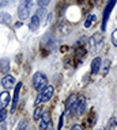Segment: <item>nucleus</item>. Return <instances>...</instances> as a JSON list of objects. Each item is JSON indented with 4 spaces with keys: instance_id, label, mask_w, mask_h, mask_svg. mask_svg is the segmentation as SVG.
<instances>
[{
    "instance_id": "f257e3e1",
    "label": "nucleus",
    "mask_w": 117,
    "mask_h": 130,
    "mask_svg": "<svg viewBox=\"0 0 117 130\" xmlns=\"http://www.w3.org/2000/svg\"><path fill=\"white\" fill-rule=\"evenodd\" d=\"M31 8H33V0H23V2L19 4L18 16H19V18H21L22 20L27 19V18L30 16Z\"/></svg>"
},
{
    "instance_id": "f03ea898",
    "label": "nucleus",
    "mask_w": 117,
    "mask_h": 130,
    "mask_svg": "<svg viewBox=\"0 0 117 130\" xmlns=\"http://www.w3.org/2000/svg\"><path fill=\"white\" fill-rule=\"evenodd\" d=\"M46 85H48L46 76L44 75V73H41V72L34 73V76H33V87H34L35 91H42Z\"/></svg>"
},
{
    "instance_id": "7ed1b4c3",
    "label": "nucleus",
    "mask_w": 117,
    "mask_h": 130,
    "mask_svg": "<svg viewBox=\"0 0 117 130\" xmlns=\"http://www.w3.org/2000/svg\"><path fill=\"white\" fill-rule=\"evenodd\" d=\"M53 92H55V88L52 85H46L42 91H40V95L35 100V106L40 104V103H45V102L50 100V98L53 96Z\"/></svg>"
},
{
    "instance_id": "20e7f679",
    "label": "nucleus",
    "mask_w": 117,
    "mask_h": 130,
    "mask_svg": "<svg viewBox=\"0 0 117 130\" xmlns=\"http://www.w3.org/2000/svg\"><path fill=\"white\" fill-rule=\"evenodd\" d=\"M117 0H109L108 6L105 7V11H103V20H102V31H105V28H106V22L109 19V16H110V12L113 10V7L116 6Z\"/></svg>"
},
{
    "instance_id": "39448f33",
    "label": "nucleus",
    "mask_w": 117,
    "mask_h": 130,
    "mask_svg": "<svg viewBox=\"0 0 117 130\" xmlns=\"http://www.w3.org/2000/svg\"><path fill=\"white\" fill-rule=\"evenodd\" d=\"M76 102H78V95L72 93V95L68 96V99H67V102H66V111H67V114H72V112H75Z\"/></svg>"
},
{
    "instance_id": "423d86ee",
    "label": "nucleus",
    "mask_w": 117,
    "mask_h": 130,
    "mask_svg": "<svg viewBox=\"0 0 117 130\" xmlns=\"http://www.w3.org/2000/svg\"><path fill=\"white\" fill-rule=\"evenodd\" d=\"M21 87L22 83H18L15 85V91H14V96H12V103H11V112H15L18 106V100H19V93H21Z\"/></svg>"
},
{
    "instance_id": "0eeeda50",
    "label": "nucleus",
    "mask_w": 117,
    "mask_h": 130,
    "mask_svg": "<svg viewBox=\"0 0 117 130\" xmlns=\"http://www.w3.org/2000/svg\"><path fill=\"white\" fill-rule=\"evenodd\" d=\"M50 126V114L49 112H42L40 118V130H46Z\"/></svg>"
},
{
    "instance_id": "6e6552de",
    "label": "nucleus",
    "mask_w": 117,
    "mask_h": 130,
    "mask_svg": "<svg viewBox=\"0 0 117 130\" xmlns=\"http://www.w3.org/2000/svg\"><path fill=\"white\" fill-rule=\"evenodd\" d=\"M84 111H86V99H84V96H78V102H76L75 112L78 114V115H82Z\"/></svg>"
},
{
    "instance_id": "1a4fd4ad",
    "label": "nucleus",
    "mask_w": 117,
    "mask_h": 130,
    "mask_svg": "<svg viewBox=\"0 0 117 130\" xmlns=\"http://www.w3.org/2000/svg\"><path fill=\"white\" fill-rule=\"evenodd\" d=\"M14 84H15L14 76H11V75H8V73H6V76H3V79H2V85H3L6 89H10V88L14 87Z\"/></svg>"
},
{
    "instance_id": "9d476101",
    "label": "nucleus",
    "mask_w": 117,
    "mask_h": 130,
    "mask_svg": "<svg viewBox=\"0 0 117 130\" xmlns=\"http://www.w3.org/2000/svg\"><path fill=\"white\" fill-rule=\"evenodd\" d=\"M101 64H102V60L99 57H95L94 60L91 61V75H97L101 69Z\"/></svg>"
},
{
    "instance_id": "9b49d317",
    "label": "nucleus",
    "mask_w": 117,
    "mask_h": 130,
    "mask_svg": "<svg viewBox=\"0 0 117 130\" xmlns=\"http://www.w3.org/2000/svg\"><path fill=\"white\" fill-rule=\"evenodd\" d=\"M10 93L8 91H4L0 93V106H2V108H6V106L10 103Z\"/></svg>"
},
{
    "instance_id": "f8f14e48",
    "label": "nucleus",
    "mask_w": 117,
    "mask_h": 130,
    "mask_svg": "<svg viewBox=\"0 0 117 130\" xmlns=\"http://www.w3.org/2000/svg\"><path fill=\"white\" fill-rule=\"evenodd\" d=\"M38 27H40V15L35 14L33 18H31L30 23H29V28H30L31 31H35Z\"/></svg>"
},
{
    "instance_id": "ddd939ff",
    "label": "nucleus",
    "mask_w": 117,
    "mask_h": 130,
    "mask_svg": "<svg viewBox=\"0 0 117 130\" xmlns=\"http://www.w3.org/2000/svg\"><path fill=\"white\" fill-rule=\"evenodd\" d=\"M0 71L3 73H8L10 71V61L4 58V60H0Z\"/></svg>"
},
{
    "instance_id": "4468645a",
    "label": "nucleus",
    "mask_w": 117,
    "mask_h": 130,
    "mask_svg": "<svg viewBox=\"0 0 117 130\" xmlns=\"http://www.w3.org/2000/svg\"><path fill=\"white\" fill-rule=\"evenodd\" d=\"M116 126H117V121L114 117H112L108 121V125L106 127H105V130H116Z\"/></svg>"
},
{
    "instance_id": "2eb2a0df",
    "label": "nucleus",
    "mask_w": 117,
    "mask_h": 130,
    "mask_svg": "<svg viewBox=\"0 0 117 130\" xmlns=\"http://www.w3.org/2000/svg\"><path fill=\"white\" fill-rule=\"evenodd\" d=\"M109 68H110V60H105L103 65L101 64V69H102V76H106L109 72Z\"/></svg>"
},
{
    "instance_id": "dca6fc26",
    "label": "nucleus",
    "mask_w": 117,
    "mask_h": 130,
    "mask_svg": "<svg viewBox=\"0 0 117 130\" xmlns=\"http://www.w3.org/2000/svg\"><path fill=\"white\" fill-rule=\"evenodd\" d=\"M0 23H6V24L11 23V16L7 12H0Z\"/></svg>"
},
{
    "instance_id": "f3484780",
    "label": "nucleus",
    "mask_w": 117,
    "mask_h": 130,
    "mask_svg": "<svg viewBox=\"0 0 117 130\" xmlns=\"http://www.w3.org/2000/svg\"><path fill=\"white\" fill-rule=\"evenodd\" d=\"M42 115V107H40V106H35V110H34V114H33V119L37 121L40 119Z\"/></svg>"
},
{
    "instance_id": "a211bd4d",
    "label": "nucleus",
    "mask_w": 117,
    "mask_h": 130,
    "mask_svg": "<svg viewBox=\"0 0 117 130\" xmlns=\"http://www.w3.org/2000/svg\"><path fill=\"white\" fill-rule=\"evenodd\" d=\"M95 19H97V18H95V15H88V16H87V19H86V23H84V27L88 28L93 23L95 22Z\"/></svg>"
},
{
    "instance_id": "6ab92c4d",
    "label": "nucleus",
    "mask_w": 117,
    "mask_h": 130,
    "mask_svg": "<svg viewBox=\"0 0 117 130\" xmlns=\"http://www.w3.org/2000/svg\"><path fill=\"white\" fill-rule=\"evenodd\" d=\"M50 3V0H37V4L41 8H45V7H48V4Z\"/></svg>"
},
{
    "instance_id": "aec40b11",
    "label": "nucleus",
    "mask_w": 117,
    "mask_h": 130,
    "mask_svg": "<svg viewBox=\"0 0 117 130\" xmlns=\"http://www.w3.org/2000/svg\"><path fill=\"white\" fill-rule=\"evenodd\" d=\"M7 118V111L6 108H0V122H4Z\"/></svg>"
},
{
    "instance_id": "412c9836",
    "label": "nucleus",
    "mask_w": 117,
    "mask_h": 130,
    "mask_svg": "<svg viewBox=\"0 0 117 130\" xmlns=\"http://www.w3.org/2000/svg\"><path fill=\"white\" fill-rule=\"evenodd\" d=\"M112 42H113L114 46H117V28L112 32Z\"/></svg>"
},
{
    "instance_id": "4be33fe9",
    "label": "nucleus",
    "mask_w": 117,
    "mask_h": 130,
    "mask_svg": "<svg viewBox=\"0 0 117 130\" xmlns=\"http://www.w3.org/2000/svg\"><path fill=\"white\" fill-rule=\"evenodd\" d=\"M27 129V122L23 119V121H21V123H19V130H26Z\"/></svg>"
},
{
    "instance_id": "5701e85b",
    "label": "nucleus",
    "mask_w": 117,
    "mask_h": 130,
    "mask_svg": "<svg viewBox=\"0 0 117 130\" xmlns=\"http://www.w3.org/2000/svg\"><path fill=\"white\" fill-rule=\"evenodd\" d=\"M71 130H83V127H82L80 125H74V126H72V129H71Z\"/></svg>"
},
{
    "instance_id": "b1692460",
    "label": "nucleus",
    "mask_w": 117,
    "mask_h": 130,
    "mask_svg": "<svg viewBox=\"0 0 117 130\" xmlns=\"http://www.w3.org/2000/svg\"><path fill=\"white\" fill-rule=\"evenodd\" d=\"M0 130H7V125H6V122H0Z\"/></svg>"
},
{
    "instance_id": "393cba45",
    "label": "nucleus",
    "mask_w": 117,
    "mask_h": 130,
    "mask_svg": "<svg viewBox=\"0 0 117 130\" xmlns=\"http://www.w3.org/2000/svg\"><path fill=\"white\" fill-rule=\"evenodd\" d=\"M4 4H6V3H0V7H3V6H4Z\"/></svg>"
},
{
    "instance_id": "a878e982",
    "label": "nucleus",
    "mask_w": 117,
    "mask_h": 130,
    "mask_svg": "<svg viewBox=\"0 0 117 130\" xmlns=\"http://www.w3.org/2000/svg\"><path fill=\"white\" fill-rule=\"evenodd\" d=\"M97 130H102V129H97Z\"/></svg>"
}]
</instances>
